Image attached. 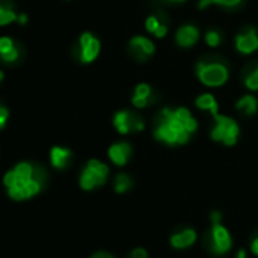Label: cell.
<instances>
[{
    "mask_svg": "<svg viewBox=\"0 0 258 258\" xmlns=\"http://www.w3.org/2000/svg\"><path fill=\"white\" fill-rule=\"evenodd\" d=\"M198 129V121L187 108H164L155 124V139L169 145H185Z\"/></svg>",
    "mask_w": 258,
    "mask_h": 258,
    "instance_id": "cell-1",
    "label": "cell"
},
{
    "mask_svg": "<svg viewBox=\"0 0 258 258\" xmlns=\"http://www.w3.org/2000/svg\"><path fill=\"white\" fill-rule=\"evenodd\" d=\"M44 182V173L28 161L17 163L14 169L4 175V185L14 201H26L37 196Z\"/></svg>",
    "mask_w": 258,
    "mask_h": 258,
    "instance_id": "cell-2",
    "label": "cell"
},
{
    "mask_svg": "<svg viewBox=\"0 0 258 258\" xmlns=\"http://www.w3.org/2000/svg\"><path fill=\"white\" fill-rule=\"evenodd\" d=\"M109 173V167L99 161V160H90L85 167L82 169V173L79 176V185L82 190L90 191L96 187H100L106 182Z\"/></svg>",
    "mask_w": 258,
    "mask_h": 258,
    "instance_id": "cell-3",
    "label": "cell"
},
{
    "mask_svg": "<svg viewBox=\"0 0 258 258\" xmlns=\"http://www.w3.org/2000/svg\"><path fill=\"white\" fill-rule=\"evenodd\" d=\"M214 127L211 129V139L214 142H220L225 146H234L237 143L240 129L234 118L228 115H214Z\"/></svg>",
    "mask_w": 258,
    "mask_h": 258,
    "instance_id": "cell-4",
    "label": "cell"
},
{
    "mask_svg": "<svg viewBox=\"0 0 258 258\" xmlns=\"http://www.w3.org/2000/svg\"><path fill=\"white\" fill-rule=\"evenodd\" d=\"M196 75L199 81L207 87H220L228 81L229 70L222 62H198Z\"/></svg>",
    "mask_w": 258,
    "mask_h": 258,
    "instance_id": "cell-5",
    "label": "cell"
},
{
    "mask_svg": "<svg viewBox=\"0 0 258 258\" xmlns=\"http://www.w3.org/2000/svg\"><path fill=\"white\" fill-rule=\"evenodd\" d=\"M232 247V237L226 226L219 223H213L210 229V249L216 255H225Z\"/></svg>",
    "mask_w": 258,
    "mask_h": 258,
    "instance_id": "cell-6",
    "label": "cell"
},
{
    "mask_svg": "<svg viewBox=\"0 0 258 258\" xmlns=\"http://www.w3.org/2000/svg\"><path fill=\"white\" fill-rule=\"evenodd\" d=\"M112 123H114L117 131L120 134H123V136L131 134V133H139V131H143V129H145V121L142 120V117L134 114L133 111H129V109L118 111L114 115Z\"/></svg>",
    "mask_w": 258,
    "mask_h": 258,
    "instance_id": "cell-7",
    "label": "cell"
},
{
    "mask_svg": "<svg viewBox=\"0 0 258 258\" xmlns=\"http://www.w3.org/2000/svg\"><path fill=\"white\" fill-rule=\"evenodd\" d=\"M100 52V41L91 34L84 32L79 37V61L84 64L93 62Z\"/></svg>",
    "mask_w": 258,
    "mask_h": 258,
    "instance_id": "cell-8",
    "label": "cell"
},
{
    "mask_svg": "<svg viewBox=\"0 0 258 258\" xmlns=\"http://www.w3.org/2000/svg\"><path fill=\"white\" fill-rule=\"evenodd\" d=\"M235 49L243 55H249V53L255 52L258 49V34H256V31L253 28H247V29L241 31L235 37Z\"/></svg>",
    "mask_w": 258,
    "mask_h": 258,
    "instance_id": "cell-9",
    "label": "cell"
},
{
    "mask_svg": "<svg viewBox=\"0 0 258 258\" xmlns=\"http://www.w3.org/2000/svg\"><path fill=\"white\" fill-rule=\"evenodd\" d=\"M129 50H131V53L136 56V59L145 61V59H148L149 56L154 55L155 46L146 37H134L131 41H129Z\"/></svg>",
    "mask_w": 258,
    "mask_h": 258,
    "instance_id": "cell-10",
    "label": "cell"
},
{
    "mask_svg": "<svg viewBox=\"0 0 258 258\" xmlns=\"http://www.w3.org/2000/svg\"><path fill=\"white\" fill-rule=\"evenodd\" d=\"M198 240V232L193 228H184L170 235V246L175 249H187L193 246Z\"/></svg>",
    "mask_w": 258,
    "mask_h": 258,
    "instance_id": "cell-11",
    "label": "cell"
},
{
    "mask_svg": "<svg viewBox=\"0 0 258 258\" xmlns=\"http://www.w3.org/2000/svg\"><path fill=\"white\" fill-rule=\"evenodd\" d=\"M131 154H133L131 145H129V143H124V142L114 143V145L109 146V149H108V157H109V160H111L115 166H118V167H121V166H124V164L127 163V160H129V157H131Z\"/></svg>",
    "mask_w": 258,
    "mask_h": 258,
    "instance_id": "cell-12",
    "label": "cell"
},
{
    "mask_svg": "<svg viewBox=\"0 0 258 258\" xmlns=\"http://www.w3.org/2000/svg\"><path fill=\"white\" fill-rule=\"evenodd\" d=\"M19 49L11 37H0V61L10 64L19 59Z\"/></svg>",
    "mask_w": 258,
    "mask_h": 258,
    "instance_id": "cell-13",
    "label": "cell"
},
{
    "mask_svg": "<svg viewBox=\"0 0 258 258\" xmlns=\"http://www.w3.org/2000/svg\"><path fill=\"white\" fill-rule=\"evenodd\" d=\"M198 40H199V31L191 25H185L179 28L176 32V43L181 47H191L198 43Z\"/></svg>",
    "mask_w": 258,
    "mask_h": 258,
    "instance_id": "cell-14",
    "label": "cell"
},
{
    "mask_svg": "<svg viewBox=\"0 0 258 258\" xmlns=\"http://www.w3.org/2000/svg\"><path fill=\"white\" fill-rule=\"evenodd\" d=\"M154 91L152 87L148 84H139L136 87L134 96H133V103L137 108H146L148 105H151L154 102Z\"/></svg>",
    "mask_w": 258,
    "mask_h": 258,
    "instance_id": "cell-15",
    "label": "cell"
},
{
    "mask_svg": "<svg viewBox=\"0 0 258 258\" xmlns=\"http://www.w3.org/2000/svg\"><path fill=\"white\" fill-rule=\"evenodd\" d=\"M50 164L55 169H66L70 158H72V151L62 146H53L49 152Z\"/></svg>",
    "mask_w": 258,
    "mask_h": 258,
    "instance_id": "cell-16",
    "label": "cell"
},
{
    "mask_svg": "<svg viewBox=\"0 0 258 258\" xmlns=\"http://www.w3.org/2000/svg\"><path fill=\"white\" fill-rule=\"evenodd\" d=\"M146 31L154 34L157 38H164L167 35V25L157 16H151L146 20Z\"/></svg>",
    "mask_w": 258,
    "mask_h": 258,
    "instance_id": "cell-17",
    "label": "cell"
},
{
    "mask_svg": "<svg viewBox=\"0 0 258 258\" xmlns=\"http://www.w3.org/2000/svg\"><path fill=\"white\" fill-rule=\"evenodd\" d=\"M196 106L199 108V109H204V111H210L213 115H217L219 112V105H217V100L214 99V96L213 94H208V93H205V94H201L198 99H196Z\"/></svg>",
    "mask_w": 258,
    "mask_h": 258,
    "instance_id": "cell-18",
    "label": "cell"
},
{
    "mask_svg": "<svg viewBox=\"0 0 258 258\" xmlns=\"http://www.w3.org/2000/svg\"><path fill=\"white\" fill-rule=\"evenodd\" d=\"M235 108L237 111H240L241 114H246V115H252L256 112V108H258V103H256V99L253 96H243L237 100L235 103Z\"/></svg>",
    "mask_w": 258,
    "mask_h": 258,
    "instance_id": "cell-19",
    "label": "cell"
},
{
    "mask_svg": "<svg viewBox=\"0 0 258 258\" xmlns=\"http://www.w3.org/2000/svg\"><path fill=\"white\" fill-rule=\"evenodd\" d=\"M19 19V14L8 5L0 4V26H8L11 23H16Z\"/></svg>",
    "mask_w": 258,
    "mask_h": 258,
    "instance_id": "cell-20",
    "label": "cell"
},
{
    "mask_svg": "<svg viewBox=\"0 0 258 258\" xmlns=\"http://www.w3.org/2000/svg\"><path fill=\"white\" fill-rule=\"evenodd\" d=\"M133 179L129 178V175H126V173H118L117 176H115V179H114V190H115V193H118V195H123V193H126L127 190H131V187H133Z\"/></svg>",
    "mask_w": 258,
    "mask_h": 258,
    "instance_id": "cell-21",
    "label": "cell"
},
{
    "mask_svg": "<svg viewBox=\"0 0 258 258\" xmlns=\"http://www.w3.org/2000/svg\"><path fill=\"white\" fill-rule=\"evenodd\" d=\"M244 85L252 91L258 90V66L247 69L246 76H244Z\"/></svg>",
    "mask_w": 258,
    "mask_h": 258,
    "instance_id": "cell-22",
    "label": "cell"
},
{
    "mask_svg": "<svg viewBox=\"0 0 258 258\" xmlns=\"http://www.w3.org/2000/svg\"><path fill=\"white\" fill-rule=\"evenodd\" d=\"M205 43L210 46V47H217L220 43H222V35L217 32V31H208L205 34Z\"/></svg>",
    "mask_w": 258,
    "mask_h": 258,
    "instance_id": "cell-23",
    "label": "cell"
},
{
    "mask_svg": "<svg viewBox=\"0 0 258 258\" xmlns=\"http://www.w3.org/2000/svg\"><path fill=\"white\" fill-rule=\"evenodd\" d=\"M8 118H10V111L7 106L0 105V129H4L8 123Z\"/></svg>",
    "mask_w": 258,
    "mask_h": 258,
    "instance_id": "cell-24",
    "label": "cell"
},
{
    "mask_svg": "<svg viewBox=\"0 0 258 258\" xmlns=\"http://www.w3.org/2000/svg\"><path fill=\"white\" fill-rule=\"evenodd\" d=\"M241 0H213L214 5H219V7H225V8H234L237 5H240Z\"/></svg>",
    "mask_w": 258,
    "mask_h": 258,
    "instance_id": "cell-25",
    "label": "cell"
},
{
    "mask_svg": "<svg viewBox=\"0 0 258 258\" xmlns=\"http://www.w3.org/2000/svg\"><path fill=\"white\" fill-rule=\"evenodd\" d=\"M129 258H149V253L145 247H134Z\"/></svg>",
    "mask_w": 258,
    "mask_h": 258,
    "instance_id": "cell-26",
    "label": "cell"
},
{
    "mask_svg": "<svg viewBox=\"0 0 258 258\" xmlns=\"http://www.w3.org/2000/svg\"><path fill=\"white\" fill-rule=\"evenodd\" d=\"M249 247H250V252H252L255 256H258V235H256V237H253V238L250 240Z\"/></svg>",
    "mask_w": 258,
    "mask_h": 258,
    "instance_id": "cell-27",
    "label": "cell"
},
{
    "mask_svg": "<svg viewBox=\"0 0 258 258\" xmlns=\"http://www.w3.org/2000/svg\"><path fill=\"white\" fill-rule=\"evenodd\" d=\"M90 258H115L112 253H109V252H106V250H99V252H96V253H93Z\"/></svg>",
    "mask_w": 258,
    "mask_h": 258,
    "instance_id": "cell-28",
    "label": "cell"
},
{
    "mask_svg": "<svg viewBox=\"0 0 258 258\" xmlns=\"http://www.w3.org/2000/svg\"><path fill=\"white\" fill-rule=\"evenodd\" d=\"M210 219H211V223H219V222H222V214H220V211H213V213L210 214Z\"/></svg>",
    "mask_w": 258,
    "mask_h": 258,
    "instance_id": "cell-29",
    "label": "cell"
},
{
    "mask_svg": "<svg viewBox=\"0 0 258 258\" xmlns=\"http://www.w3.org/2000/svg\"><path fill=\"white\" fill-rule=\"evenodd\" d=\"M17 23H19V25H22V26H23V25H26V23H28V16H26V14H19Z\"/></svg>",
    "mask_w": 258,
    "mask_h": 258,
    "instance_id": "cell-30",
    "label": "cell"
},
{
    "mask_svg": "<svg viewBox=\"0 0 258 258\" xmlns=\"http://www.w3.org/2000/svg\"><path fill=\"white\" fill-rule=\"evenodd\" d=\"M210 5H213V0H201V2H199V8H201V10L210 7Z\"/></svg>",
    "mask_w": 258,
    "mask_h": 258,
    "instance_id": "cell-31",
    "label": "cell"
},
{
    "mask_svg": "<svg viewBox=\"0 0 258 258\" xmlns=\"http://www.w3.org/2000/svg\"><path fill=\"white\" fill-rule=\"evenodd\" d=\"M237 258H246V252H244V249H240V250H238Z\"/></svg>",
    "mask_w": 258,
    "mask_h": 258,
    "instance_id": "cell-32",
    "label": "cell"
},
{
    "mask_svg": "<svg viewBox=\"0 0 258 258\" xmlns=\"http://www.w3.org/2000/svg\"><path fill=\"white\" fill-rule=\"evenodd\" d=\"M4 79H5V73H4L2 70H0V82H2Z\"/></svg>",
    "mask_w": 258,
    "mask_h": 258,
    "instance_id": "cell-33",
    "label": "cell"
},
{
    "mask_svg": "<svg viewBox=\"0 0 258 258\" xmlns=\"http://www.w3.org/2000/svg\"><path fill=\"white\" fill-rule=\"evenodd\" d=\"M172 2H184V0H172Z\"/></svg>",
    "mask_w": 258,
    "mask_h": 258,
    "instance_id": "cell-34",
    "label": "cell"
}]
</instances>
